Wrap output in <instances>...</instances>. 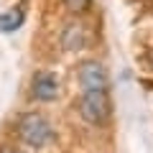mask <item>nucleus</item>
Segmentation results:
<instances>
[{
	"label": "nucleus",
	"mask_w": 153,
	"mask_h": 153,
	"mask_svg": "<svg viewBox=\"0 0 153 153\" xmlns=\"http://www.w3.org/2000/svg\"><path fill=\"white\" fill-rule=\"evenodd\" d=\"M28 97L33 102H41V105H51L61 97V82L56 71L51 69H38L33 71L31 76V84H28Z\"/></svg>",
	"instance_id": "7ed1b4c3"
},
{
	"label": "nucleus",
	"mask_w": 153,
	"mask_h": 153,
	"mask_svg": "<svg viewBox=\"0 0 153 153\" xmlns=\"http://www.w3.org/2000/svg\"><path fill=\"white\" fill-rule=\"evenodd\" d=\"M76 82H79V89H110L107 69L97 59H84L76 66Z\"/></svg>",
	"instance_id": "39448f33"
},
{
	"label": "nucleus",
	"mask_w": 153,
	"mask_h": 153,
	"mask_svg": "<svg viewBox=\"0 0 153 153\" xmlns=\"http://www.w3.org/2000/svg\"><path fill=\"white\" fill-rule=\"evenodd\" d=\"M64 8H66L74 18H82V16H87V13H89L92 0H64Z\"/></svg>",
	"instance_id": "0eeeda50"
},
{
	"label": "nucleus",
	"mask_w": 153,
	"mask_h": 153,
	"mask_svg": "<svg viewBox=\"0 0 153 153\" xmlns=\"http://www.w3.org/2000/svg\"><path fill=\"white\" fill-rule=\"evenodd\" d=\"M16 138L26 148L41 151L56 140V128L51 123V117L44 112H23L16 120Z\"/></svg>",
	"instance_id": "f257e3e1"
},
{
	"label": "nucleus",
	"mask_w": 153,
	"mask_h": 153,
	"mask_svg": "<svg viewBox=\"0 0 153 153\" xmlns=\"http://www.w3.org/2000/svg\"><path fill=\"white\" fill-rule=\"evenodd\" d=\"M26 16H28V0H21L16 3L13 8H8L3 16H0V31L3 33H13L26 23Z\"/></svg>",
	"instance_id": "423d86ee"
},
{
	"label": "nucleus",
	"mask_w": 153,
	"mask_h": 153,
	"mask_svg": "<svg viewBox=\"0 0 153 153\" xmlns=\"http://www.w3.org/2000/svg\"><path fill=\"white\" fill-rule=\"evenodd\" d=\"M89 46V28L79 18H71L59 28V49L66 54H79Z\"/></svg>",
	"instance_id": "20e7f679"
},
{
	"label": "nucleus",
	"mask_w": 153,
	"mask_h": 153,
	"mask_svg": "<svg viewBox=\"0 0 153 153\" xmlns=\"http://www.w3.org/2000/svg\"><path fill=\"white\" fill-rule=\"evenodd\" d=\"M0 153H23V151H18V148H0Z\"/></svg>",
	"instance_id": "6e6552de"
},
{
	"label": "nucleus",
	"mask_w": 153,
	"mask_h": 153,
	"mask_svg": "<svg viewBox=\"0 0 153 153\" xmlns=\"http://www.w3.org/2000/svg\"><path fill=\"white\" fill-rule=\"evenodd\" d=\"M79 120L92 128H105L110 123V94L107 89H82L74 102Z\"/></svg>",
	"instance_id": "f03ea898"
}]
</instances>
